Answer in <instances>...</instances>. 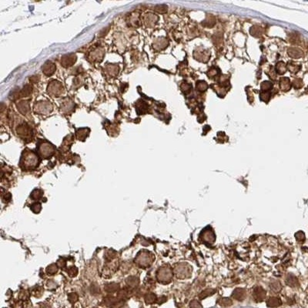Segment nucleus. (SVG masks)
Segmentation results:
<instances>
[{
    "label": "nucleus",
    "mask_w": 308,
    "mask_h": 308,
    "mask_svg": "<svg viewBox=\"0 0 308 308\" xmlns=\"http://www.w3.org/2000/svg\"><path fill=\"white\" fill-rule=\"evenodd\" d=\"M266 292L261 286H256V288L253 290V299L256 300V302H262L263 300L266 298Z\"/></svg>",
    "instance_id": "nucleus-1"
},
{
    "label": "nucleus",
    "mask_w": 308,
    "mask_h": 308,
    "mask_svg": "<svg viewBox=\"0 0 308 308\" xmlns=\"http://www.w3.org/2000/svg\"><path fill=\"white\" fill-rule=\"evenodd\" d=\"M172 277V274H171V271L169 269H168L167 267L165 268L161 269V270L159 271V274H158V278L160 280H168L169 281V280Z\"/></svg>",
    "instance_id": "nucleus-2"
},
{
    "label": "nucleus",
    "mask_w": 308,
    "mask_h": 308,
    "mask_svg": "<svg viewBox=\"0 0 308 308\" xmlns=\"http://www.w3.org/2000/svg\"><path fill=\"white\" fill-rule=\"evenodd\" d=\"M281 304H282L281 300L278 297H270L266 301V305L269 307H277L281 306Z\"/></svg>",
    "instance_id": "nucleus-3"
},
{
    "label": "nucleus",
    "mask_w": 308,
    "mask_h": 308,
    "mask_svg": "<svg viewBox=\"0 0 308 308\" xmlns=\"http://www.w3.org/2000/svg\"><path fill=\"white\" fill-rule=\"evenodd\" d=\"M232 297L237 300H243L246 297V291L242 288H237L233 292Z\"/></svg>",
    "instance_id": "nucleus-4"
},
{
    "label": "nucleus",
    "mask_w": 308,
    "mask_h": 308,
    "mask_svg": "<svg viewBox=\"0 0 308 308\" xmlns=\"http://www.w3.org/2000/svg\"><path fill=\"white\" fill-rule=\"evenodd\" d=\"M203 235L202 237H203V240L209 243H213L215 241V234L213 233V232L210 230H204L203 232Z\"/></svg>",
    "instance_id": "nucleus-5"
},
{
    "label": "nucleus",
    "mask_w": 308,
    "mask_h": 308,
    "mask_svg": "<svg viewBox=\"0 0 308 308\" xmlns=\"http://www.w3.org/2000/svg\"><path fill=\"white\" fill-rule=\"evenodd\" d=\"M214 293H215V290H213V289H207V290H203V291H202V292L200 294L199 297H200V299L202 300V299L206 298V297H209V296H210V295H213Z\"/></svg>",
    "instance_id": "nucleus-6"
},
{
    "label": "nucleus",
    "mask_w": 308,
    "mask_h": 308,
    "mask_svg": "<svg viewBox=\"0 0 308 308\" xmlns=\"http://www.w3.org/2000/svg\"><path fill=\"white\" fill-rule=\"evenodd\" d=\"M145 301L146 302V304H154L157 301V297H156L155 294H147L146 296L145 297Z\"/></svg>",
    "instance_id": "nucleus-7"
},
{
    "label": "nucleus",
    "mask_w": 308,
    "mask_h": 308,
    "mask_svg": "<svg viewBox=\"0 0 308 308\" xmlns=\"http://www.w3.org/2000/svg\"><path fill=\"white\" fill-rule=\"evenodd\" d=\"M218 304L222 307H229V306H231V305H232L233 302L230 299L227 298V297H226V298L220 299V300H219Z\"/></svg>",
    "instance_id": "nucleus-8"
},
{
    "label": "nucleus",
    "mask_w": 308,
    "mask_h": 308,
    "mask_svg": "<svg viewBox=\"0 0 308 308\" xmlns=\"http://www.w3.org/2000/svg\"><path fill=\"white\" fill-rule=\"evenodd\" d=\"M270 288L271 290H274V292H278L281 290V284L279 281H274V282L270 284Z\"/></svg>",
    "instance_id": "nucleus-9"
},
{
    "label": "nucleus",
    "mask_w": 308,
    "mask_h": 308,
    "mask_svg": "<svg viewBox=\"0 0 308 308\" xmlns=\"http://www.w3.org/2000/svg\"><path fill=\"white\" fill-rule=\"evenodd\" d=\"M286 284L289 285V286H296L297 281V279L295 278L294 276H292V275H290V276L287 277V279H286Z\"/></svg>",
    "instance_id": "nucleus-10"
},
{
    "label": "nucleus",
    "mask_w": 308,
    "mask_h": 308,
    "mask_svg": "<svg viewBox=\"0 0 308 308\" xmlns=\"http://www.w3.org/2000/svg\"><path fill=\"white\" fill-rule=\"evenodd\" d=\"M190 308H202V305L197 300H192L190 304Z\"/></svg>",
    "instance_id": "nucleus-11"
},
{
    "label": "nucleus",
    "mask_w": 308,
    "mask_h": 308,
    "mask_svg": "<svg viewBox=\"0 0 308 308\" xmlns=\"http://www.w3.org/2000/svg\"><path fill=\"white\" fill-rule=\"evenodd\" d=\"M78 300V296L76 294H70L69 295V300H70L71 303H75L76 300Z\"/></svg>",
    "instance_id": "nucleus-12"
}]
</instances>
